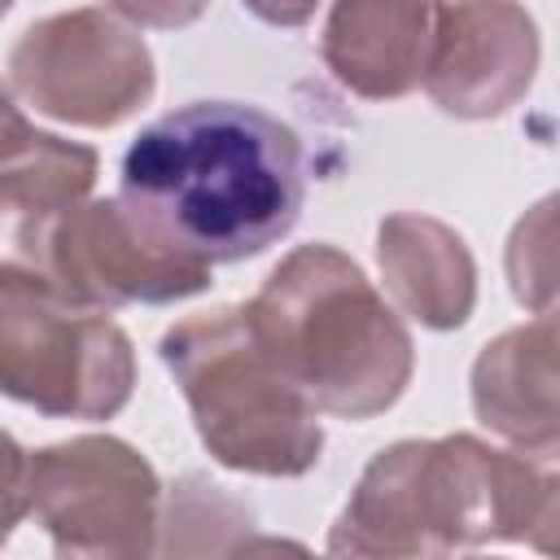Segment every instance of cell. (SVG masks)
Wrapping results in <instances>:
<instances>
[{"label": "cell", "instance_id": "ba28073f", "mask_svg": "<svg viewBox=\"0 0 560 560\" xmlns=\"http://www.w3.org/2000/svg\"><path fill=\"white\" fill-rule=\"evenodd\" d=\"M31 267L52 276L70 298L101 311L166 306L214 284L210 262L166 245L122 197H88L66 210Z\"/></svg>", "mask_w": 560, "mask_h": 560}, {"label": "cell", "instance_id": "4fadbf2b", "mask_svg": "<svg viewBox=\"0 0 560 560\" xmlns=\"http://www.w3.org/2000/svg\"><path fill=\"white\" fill-rule=\"evenodd\" d=\"M96 149L61 140L52 131H31L13 153L0 158V236L22 262H35L52 223L88 201L96 184Z\"/></svg>", "mask_w": 560, "mask_h": 560}, {"label": "cell", "instance_id": "52a82bcc", "mask_svg": "<svg viewBox=\"0 0 560 560\" xmlns=\"http://www.w3.org/2000/svg\"><path fill=\"white\" fill-rule=\"evenodd\" d=\"M26 512L57 556H153L162 481L131 442L83 433L26 459Z\"/></svg>", "mask_w": 560, "mask_h": 560}, {"label": "cell", "instance_id": "e0dca14e", "mask_svg": "<svg viewBox=\"0 0 560 560\" xmlns=\"http://www.w3.org/2000/svg\"><path fill=\"white\" fill-rule=\"evenodd\" d=\"M267 26H306L319 0H241Z\"/></svg>", "mask_w": 560, "mask_h": 560}, {"label": "cell", "instance_id": "7c38bea8", "mask_svg": "<svg viewBox=\"0 0 560 560\" xmlns=\"http://www.w3.org/2000/svg\"><path fill=\"white\" fill-rule=\"evenodd\" d=\"M376 267L402 315L420 328L451 332L468 324L477 306V262L451 223L416 210L385 214L376 228Z\"/></svg>", "mask_w": 560, "mask_h": 560}, {"label": "cell", "instance_id": "5bb4252c", "mask_svg": "<svg viewBox=\"0 0 560 560\" xmlns=\"http://www.w3.org/2000/svg\"><path fill=\"white\" fill-rule=\"evenodd\" d=\"M508 284L534 315H556V197H542L508 236Z\"/></svg>", "mask_w": 560, "mask_h": 560}, {"label": "cell", "instance_id": "8992f818", "mask_svg": "<svg viewBox=\"0 0 560 560\" xmlns=\"http://www.w3.org/2000/svg\"><path fill=\"white\" fill-rule=\"evenodd\" d=\"M153 52L114 9H66L31 22L9 52V92L35 114L105 131L149 105Z\"/></svg>", "mask_w": 560, "mask_h": 560}, {"label": "cell", "instance_id": "5b68a950", "mask_svg": "<svg viewBox=\"0 0 560 560\" xmlns=\"http://www.w3.org/2000/svg\"><path fill=\"white\" fill-rule=\"evenodd\" d=\"M136 350L109 311L31 262H0V394L52 420H109L131 402Z\"/></svg>", "mask_w": 560, "mask_h": 560}, {"label": "cell", "instance_id": "3957f363", "mask_svg": "<svg viewBox=\"0 0 560 560\" xmlns=\"http://www.w3.org/2000/svg\"><path fill=\"white\" fill-rule=\"evenodd\" d=\"M245 315L267 359L319 416L372 420L411 385L416 341L407 324L337 245L289 249Z\"/></svg>", "mask_w": 560, "mask_h": 560}, {"label": "cell", "instance_id": "9c48e42d", "mask_svg": "<svg viewBox=\"0 0 560 560\" xmlns=\"http://www.w3.org/2000/svg\"><path fill=\"white\" fill-rule=\"evenodd\" d=\"M538 26L516 0H455L442 9L424 70L429 101L464 122H486L525 101L538 74Z\"/></svg>", "mask_w": 560, "mask_h": 560}, {"label": "cell", "instance_id": "7a4b0ae2", "mask_svg": "<svg viewBox=\"0 0 560 560\" xmlns=\"http://www.w3.org/2000/svg\"><path fill=\"white\" fill-rule=\"evenodd\" d=\"M556 459L499 451L472 433L402 438L368 459L328 529L332 556H451L486 542L551 551Z\"/></svg>", "mask_w": 560, "mask_h": 560}, {"label": "cell", "instance_id": "277c9868", "mask_svg": "<svg viewBox=\"0 0 560 560\" xmlns=\"http://www.w3.org/2000/svg\"><path fill=\"white\" fill-rule=\"evenodd\" d=\"M158 354L214 464L249 477H302L319 464V411L267 359L245 302L171 324Z\"/></svg>", "mask_w": 560, "mask_h": 560}, {"label": "cell", "instance_id": "8fae6325", "mask_svg": "<svg viewBox=\"0 0 560 560\" xmlns=\"http://www.w3.org/2000/svg\"><path fill=\"white\" fill-rule=\"evenodd\" d=\"M477 420L512 451L556 459L560 451V372H556V315H534L481 346L472 376Z\"/></svg>", "mask_w": 560, "mask_h": 560}, {"label": "cell", "instance_id": "9a60e30c", "mask_svg": "<svg viewBox=\"0 0 560 560\" xmlns=\"http://www.w3.org/2000/svg\"><path fill=\"white\" fill-rule=\"evenodd\" d=\"M26 459L31 455L18 446V438L0 429V547L26 516Z\"/></svg>", "mask_w": 560, "mask_h": 560}, {"label": "cell", "instance_id": "ac0fdd59", "mask_svg": "<svg viewBox=\"0 0 560 560\" xmlns=\"http://www.w3.org/2000/svg\"><path fill=\"white\" fill-rule=\"evenodd\" d=\"M31 131H35V127H31V122H26V114L18 109L13 92L0 83V158H4V153H13Z\"/></svg>", "mask_w": 560, "mask_h": 560}, {"label": "cell", "instance_id": "6da1fadb", "mask_svg": "<svg viewBox=\"0 0 560 560\" xmlns=\"http://www.w3.org/2000/svg\"><path fill=\"white\" fill-rule=\"evenodd\" d=\"M118 197L179 254L245 262L284 241L306 201L289 122L241 101L166 109L122 153Z\"/></svg>", "mask_w": 560, "mask_h": 560}, {"label": "cell", "instance_id": "2e32d148", "mask_svg": "<svg viewBox=\"0 0 560 560\" xmlns=\"http://www.w3.org/2000/svg\"><path fill=\"white\" fill-rule=\"evenodd\" d=\"M105 9H114L131 26L179 31V26H192L206 13V0H105Z\"/></svg>", "mask_w": 560, "mask_h": 560}, {"label": "cell", "instance_id": "30bf717a", "mask_svg": "<svg viewBox=\"0 0 560 560\" xmlns=\"http://www.w3.org/2000/svg\"><path fill=\"white\" fill-rule=\"evenodd\" d=\"M446 0H332L319 35L328 74L363 101H398L420 88Z\"/></svg>", "mask_w": 560, "mask_h": 560}, {"label": "cell", "instance_id": "d6986e66", "mask_svg": "<svg viewBox=\"0 0 560 560\" xmlns=\"http://www.w3.org/2000/svg\"><path fill=\"white\" fill-rule=\"evenodd\" d=\"M9 9H13V0H0V18H4V13H9Z\"/></svg>", "mask_w": 560, "mask_h": 560}]
</instances>
